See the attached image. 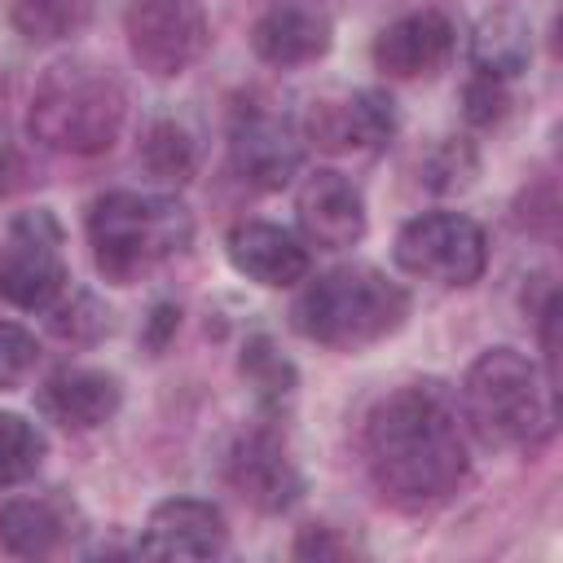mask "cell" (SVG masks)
<instances>
[{"mask_svg": "<svg viewBox=\"0 0 563 563\" xmlns=\"http://www.w3.org/2000/svg\"><path fill=\"white\" fill-rule=\"evenodd\" d=\"M365 457L378 493L405 510L444 501L466 475V444L435 391L405 387L374 405L365 422Z\"/></svg>", "mask_w": 563, "mask_h": 563, "instance_id": "obj_1", "label": "cell"}, {"mask_svg": "<svg viewBox=\"0 0 563 563\" xmlns=\"http://www.w3.org/2000/svg\"><path fill=\"white\" fill-rule=\"evenodd\" d=\"M409 317V295L400 282L369 264H343L317 277L290 308V321L303 339L339 352L369 347L396 334Z\"/></svg>", "mask_w": 563, "mask_h": 563, "instance_id": "obj_2", "label": "cell"}, {"mask_svg": "<svg viewBox=\"0 0 563 563\" xmlns=\"http://www.w3.org/2000/svg\"><path fill=\"white\" fill-rule=\"evenodd\" d=\"M189 238H194V220H189L185 202H176L167 194L114 189V194H101L88 211L92 260L119 286H128L141 273L158 268L163 260L180 255L189 246Z\"/></svg>", "mask_w": 563, "mask_h": 563, "instance_id": "obj_3", "label": "cell"}, {"mask_svg": "<svg viewBox=\"0 0 563 563\" xmlns=\"http://www.w3.org/2000/svg\"><path fill=\"white\" fill-rule=\"evenodd\" d=\"M128 101L114 75L92 62H57L44 70L26 128L57 154H101L119 141Z\"/></svg>", "mask_w": 563, "mask_h": 563, "instance_id": "obj_4", "label": "cell"}, {"mask_svg": "<svg viewBox=\"0 0 563 563\" xmlns=\"http://www.w3.org/2000/svg\"><path fill=\"white\" fill-rule=\"evenodd\" d=\"M462 405L488 444L532 449L554 431V387L515 347H493L466 369Z\"/></svg>", "mask_w": 563, "mask_h": 563, "instance_id": "obj_5", "label": "cell"}, {"mask_svg": "<svg viewBox=\"0 0 563 563\" xmlns=\"http://www.w3.org/2000/svg\"><path fill=\"white\" fill-rule=\"evenodd\" d=\"M484 260V229L462 211H427L396 233V264L435 286H471Z\"/></svg>", "mask_w": 563, "mask_h": 563, "instance_id": "obj_6", "label": "cell"}, {"mask_svg": "<svg viewBox=\"0 0 563 563\" xmlns=\"http://www.w3.org/2000/svg\"><path fill=\"white\" fill-rule=\"evenodd\" d=\"M66 290L62 229L48 211H22L0 242V295L18 308H53Z\"/></svg>", "mask_w": 563, "mask_h": 563, "instance_id": "obj_7", "label": "cell"}, {"mask_svg": "<svg viewBox=\"0 0 563 563\" xmlns=\"http://www.w3.org/2000/svg\"><path fill=\"white\" fill-rule=\"evenodd\" d=\"M123 31L136 66L154 79L189 70L207 48V18L198 0H132Z\"/></svg>", "mask_w": 563, "mask_h": 563, "instance_id": "obj_8", "label": "cell"}, {"mask_svg": "<svg viewBox=\"0 0 563 563\" xmlns=\"http://www.w3.org/2000/svg\"><path fill=\"white\" fill-rule=\"evenodd\" d=\"M453 44H457L453 22L440 9H418L378 31L374 66L391 79H431L449 66Z\"/></svg>", "mask_w": 563, "mask_h": 563, "instance_id": "obj_9", "label": "cell"}, {"mask_svg": "<svg viewBox=\"0 0 563 563\" xmlns=\"http://www.w3.org/2000/svg\"><path fill=\"white\" fill-rule=\"evenodd\" d=\"M224 475L260 510H286L303 488L282 435L268 431V427H255V431L238 435V444L224 457Z\"/></svg>", "mask_w": 563, "mask_h": 563, "instance_id": "obj_10", "label": "cell"}, {"mask_svg": "<svg viewBox=\"0 0 563 563\" xmlns=\"http://www.w3.org/2000/svg\"><path fill=\"white\" fill-rule=\"evenodd\" d=\"M299 158H303L299 132L286 119H277V114L251 110L229 132V163L255 189H282V185H290V176L299 172Z\"/></svg>", "mask_w": 563, "mask_h": 563, "instance_id": "obj_11", "label": "cell"}, {"mask_svg": "<svg viewBox=\"0 0 563 563\" xmlns=\"http://www.w3.org/2000/svg\"><path fill=\"white\" fill-rule=\"evenodd\" d=\"M224 545H229L224 515L198 497H172L154 506L136 541L145 559H216Z\"/></svg>", "mask_w": 563, "mask_h": 563, "instance_id": "obj_12", "label": "cell"}, {"mask_svg": "<svg viewBox=\"0 0 563 563\" xmlns=\"http://www.w3.org/2000/svg\"><path fill=\"white\" fill-rule=\"evenodd\" d=\"M295 211H299L303 238L321 251H343V246L361 242V233H365V202H361L356 185L334 167H317L299 185Z\"/></svg>", "mask_w": 563, "mask_h": 563, "instance_id": "obj_13", "label": "cell"}, {"mask_svg": "<svg viewBox=\"0 0 563 563\" xmlns=\"http://www.w3.org/2000/svg\"><path fill=\"white\" fill-rule=\"evenodd\" d=\"M229 264L260 286H295L308 277V246L268 220H246L229 233Z\"/></svg>", "mask_w": 563, "mask_h": 563, "instance_id": "obj_14", "label": "cell"}, {"mask_svg": "<svg viewBox=\"0 0 563 563\" xmlns=\"http://www.w3.org/2000/svg\"><path fill=\"white\" fill-rule=\"evenodd\" d=\"M119 400H123L119 383L110 374H101V369H62L35 396L40 413L48 422L66 427V431H92V427H101L106 418H114Z\"/></svg>", "mask_w": 563, "mask_h": 563, "instance_id": "obj_15", "label": "cell"}, {"mask_svg": "<svg viewBox=\"0 0 563 563\" xmlns=\"http://www.w3.org/2000/svg\"><path fill=\"white\" fill-rule=\"evenodd\" d=\"M251 48L268 66H308L330 48V18L312 4H277L255 22Z\"/></svg>", "mask_w": 563, "mask_h": 563, "instance_id": "obj_16", "label": "cell"}, {"mask_svg": "<svg viewBox=\"0 0 563 563\" xmlns=\"http://www.w3.org/2000/svg\"><path fill=\"white\" fill-rule=\"evenodd\" d=\"M391 132H396L391 97L374 92V88H361L343 101H325L312 110V136L330 150H347V145L378 150L391 141Z\"/></svg>", "mask_w": 563, "mask_h": 563, "instance_id": "obj_17", "label": "cell"}, {"mask_svg": "<svg viewBox=\"0 0 563 563\" xmlns=\"http://www.w3.org/2000/svg\"><path fill=\"white\" fill-rule=\"evenodd\" d=\"M70 537V515L53 497H18L0 506V545L22 559L53 554Z\"/></svg>", "mask_w": 563, "mask_h": 563, "instance_id": "obj_18", "label": "cell"}, {"mask_svg": "<svg viewBox=\"0 0 563 563\" xmlns=\"http://www.w3.org/2000/svg\"><path fill=\"white\" fill-rule=\"evenodd\" d=\"M528 57H532V35H528V22L515 9H493L475 22L471 62H475L479 75L510 79L528 66Z\"/></svg>", "mask_w": 563, "mask_h": 563, "instance_id": "obj_19", "label": "cell"}, {"mask_svg": "<svg viewBox=\"0 0 563 563\" xmlns=\"http://www.w3.org/2000/svg\"><path fill=\"white\" fill-rule=\"evenodd\" d=\"M92 0H13V26L31 44H57L88 26Z\"/></svg>", "mask_w": 563, "mask_h": 563, "instance_id": "obj_20", "label": "cell"}, {"mask_svg": "<svg viewBox=\"0 0 563 563\" xmlns=\"http://www.w3.org/2000/svg\"><path fill=\"white\" fill-rule=\"evenodd\" d=\"M141 163L154 180H167V185H180L194 176V163H198V145H194V132L176 119H158L145 141H141Z\"/></svg>", "mask_w": 563, "mask_h": 563, "instance_id": "obj_21", "label": "cell"}, {"mask_svg": "<svg viewBox=\"0 0 563 563\" xmlns=\"http://www.w3.org/2000/svg\"><path fill=\"white\" fill-rule=\"evenodd\" d=\"M44 431L22 413H0V488L26 484L44 462Z\"/></svg>", "mask_w": 563, "mask_h": 563, "instance_id": "obj_22", "label": "cell"}, {"mask_svg": "<svg viewBox=\"0 0 563 563\" xmlns=\"http://www.w3.org/2000/svg\"><path fill=\"white\" fill-rule=\"evenodd\" d=\"M242 374L255 383V391H260L268 405L286 400V396L295 391V365H290L268 339H251V343L242 347Z\"/></svg>", "mask_w": 563, "mask_h": 563, "instance_id": "obj_23", "label": "cell"}, {"mask_svg": "<svg viewBox=\"0 0 563 563\" xmlns=\"http://www.w3.org/2000/svg\"><path fill=\"white\" fill-rule=\"evenodd\" d=\"M40 361V343L18 321H0V391L18 387Z\"/></svg>", "mask_w": 563, "mask_h": 563, "instance_id": "obj_24", "label": "cell"}, {"mask_svg": "<svg viewBox=\"0 0 563 563\" xmlns=\"http://www.w3.org/2000/svg\"><path fill=\"white\" fill-rule=\"evenodd\" d=\"M466 119L475 123V128H488V123H497L501 114H506V106H510V97H506V79H493V75H475L471 84H466Z\"/></svg>", "mask_w": 563, "mask_h": 563, "instance_id": "obj_25", "label": "cell"}, {"mask_svg": "<svg viewBox=\"0 0 563 563\" xmlns=\"http://www.w3.org/2000/svg\"><path fill=\"white\" fill-rule=\"evenodd\" d=\"M53 330L70 339H92L97 330H106V308H97L92 295H75L66 308H53Z\"/></svg>", "mask_w": 563, "mask_h": 563, "instance_id": "obj_26", "label": "cell"}, {"mask_svg": "<svg viewBox=\"0 0 563 563\" xmlns=\"http://www.w3.org/2000/svg\"><path fill=\"white\" fill-rule=\"evenodd\" d=\"M444 167L440 163H427V185L431 189H453V185H466V176L475 172V158H471V150H462V145H444Z\"/></svg>", "mask_w": 563, "mask_h": 563, "instance_id": "obj_27", "label": "cell"}, {"mask_svg": "<svg viewBox=\"0 0 563 563\" xmlns=\"http://www.w3.org/2000/svg\"><path fill=\"white\" fill-rule=\"evenodd\" d=\"M176 325H180V308H176V303H158V308L150 312V325H145V347H150V352H163L167 339L176 334Z\"/></svg>", "mask_w": 563, "mask_h": 563, "instance_id": "obj_28", "label": "cell"}, {"mask_svg": "<svg viewBox=\"0 0 563 563\" xmlns=\"http://www.w3.org/2000/svg\"><path fill=\"white\" fill-rule=\"evenodd\" d=\"M295 554H299V559H339V554H347V545L334 541L330 528H308V532L295 541Z\"/></svg>", "mask_w": 563, "mask_h": 563, "instance_id": "obj_29", "label": "cell"}]
</instances>
